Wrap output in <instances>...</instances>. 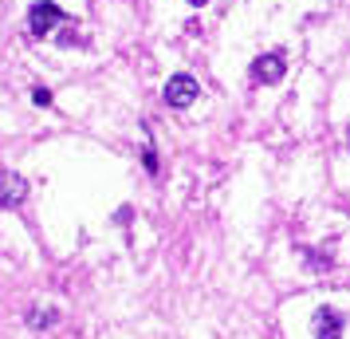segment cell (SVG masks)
<instances>
[{"label":"cell","mask_w":350,"mask_h":339,"mask_svg":"<svg viewBox=\"0 0 350 339\" xmlns=\"http://www.w3.org/2000/svg\"><path fill=\"white\" fill-rule=\"evenodd\" d=\"M347 331V316L331 304H319L315 316H311V336L315 339H342Z\"/></svg>","instance_id":"3957f363"},{"label":"cell","mask_w":350,"mask_h":339,"mask_svg":"<svg viewBox=\"0 0 350 339\" xmlns=\"http://www.w3.org/2000/svg\"><path fill=\"white\" fill-rule=\"evenodd\" d=\"M36 107H48V103H51V91H44V87H36Z\"/></svg>","instance_id":"ba28073f"},{"label":"cell","mask_w":350,"mask_h":339,"mask_svg":"<svg viewBox=\"0 0 350 339\" xmlns=\"http://www.w3.org/2000/svg\"><path fill=\"white\" fill-rule=\"evenodd\" d=\"M248 71H252V83H260V87H271V83H280V79L287 75L284 51H264V55H256Z\"/></svg>","instance_id":"7a4b0ae2"},{"label":"cell","mask_w":350,"mask_h":339,"mask_svg":"<svg viewBox=\"0 0 350 339\" xmlns=\"http://www.w3.org/2000/svg\"><path fill=\"white\" fill-rule=\"evenodd\" d=\"M64 8L59 4H51V0H40V4H32L28 8V32L32 36H51L59 24H64Z\"/></svg>","instance_id":"6da1fadb"},{"label":"cell","mask_w":350,"mask_h":339,"mask_svg":"<svg viewBox=\"0 0 350 339\" xmlns=\"http://www.w3.org/2000/svg\"><path fill=\"white\" fill-rule=\"evenodd\" d=\"M28 201V181L16 170H0V210H20Z\"/></svg>","instance_id":"5b68a950"},{"label":"cell","mask_w":350,"mask_h":339,"mask_svg":"<svg viewBox=\"0 0 350 339\" xmlns=\"http://www.w3.org/2000/svg\"><path fill=\"white\" fill-rule=\"evenodd\" d=\"M165 103H170L174 111L193 107V103H197V79H193V75H185V71L170 75V83H165Z\"/></svg>","instance_id":"277c9868"},{"label":"cell","mask_w":350,"mask_h":339,"mask_svg":"<svg viewBox=\"0 0 350 339\" xmlns=\"http://www.w3.org/2000/svg\"><path fill=\"white\" fill-rule=\"evenodd\" d=\"M307 264H315V268H331V260L319 257V253H307Z\"/></svg>","instance_id":"9c48e42d"},{"label":"cell","mask_w":350,"mask_h":339,"mask_svg":"<svg viewBox=\"0 0 350 339\" xmlns=\"http://www.w3.org/2000/svg\"><path fill=\"white\" fill-rule=\"evenodd\" d=\"M142 162H146V170L158 178V154H154V146H142Z\"/></svg>","instance_id":"8992f818"},{"label":"cell","mask_w":350,"mask_h":339,"mask_svg":"<svg viewBox=\"0 0 350 339\" xmlns=\"http://www.w3.org/2000/svg\"><path fill=\"white\" fill-rule=\"evenodd\" d=\"M189 4H193V8H205L208 0H189Z\"/></svg>","instance_id":"30bf717a"},{"label":"cell","mask_w":350,"mask_h":339,"mask_svg":"<svg viewBox=\"0 0 350 339\" xmlns=\"http://www.w3.org/2000/svg\"><path fill=\"white\" fill-rule=\"evenodd\" d=\"M51 320H55V312H32V316H28V323H32V327H48Z\"/></svg>","instance_id":"52a82bcc"}]
</instances>
